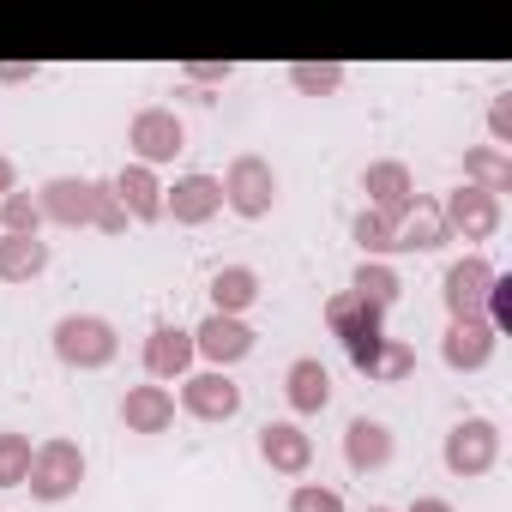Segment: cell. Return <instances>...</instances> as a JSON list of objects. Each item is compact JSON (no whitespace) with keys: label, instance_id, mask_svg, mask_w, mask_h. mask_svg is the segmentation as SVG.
<instances>
[{"label":"cell","instance_id":"cell-17","mask_svg":"<svg viewBox=\"0 0 512 512\" xmlns=\"http://www.w3.org/2000/svg\"><path fill=\"white\" fill-rule=\"evenodd\" d=\"M362 193H368V211L398 217V211L416 199V175H410V163L380 157V163H368V169H362Z\"/></svg>","mask_w":512,"mask_h":512},{"label":"cell","instance_id":"cell-31","mask_svg":"<svg viewBox=\"0 0 512 512\" xmlns=\"http://www.w3.org/2000/svg\"><path fill=\"white\" fill-rule=\"evenodd\" d=\"M290 512H344V494L326 482H296L290 488Z\"/></svg>","mask_w":512,"mask_h":512},{"label":"cell","instance_id":"cell-9","mask_svg":"<svg viewBox=\"0 0 512 512\" xmlns=\"http://www.w3.org/2000/svg\"><path fill=\"white\" fill-rule=\"evenodd\" d=\"M37 211L43 223H61V229H91V211H97V181L85 175H55L37 187Z\"/></svg>","mask_w":512,"mask_h":512},{"label":"cell","instance_id":"cell-18","mask_svg":"<svg viewBox=\"0 0 512 512\" xmlns=\"http://www.w3.org/2000/svg\"><path fill=\"white\" fill-rule=\"evenodd\" d=\"M121 422H127V434H169V428H175V392L157 386V380L127 386V398H121Z\"/></svg>","mask_w":512,"mask_h":512},{"label":"cell","instance_id":"cell-20","mask_svg":"<svg viewBox=\"0 0 512 512\" xmlns=\"http://www.w3.org/2000/svg\"><path fill=\"white\" fill-rule=\"evenodd\" d=\"M115 199H121V211H127V223H157L163 217V181H157V169H145V163H127L115 181Z\"/></svg>","mask_w":512,"mask_h":512},{"label":"cell","instance_id":"cell-2","mask_svg":"<svg viewBox=\"0 0 512 512\" xmlns=\"http://www.w3.org/2000/svg\"><path fill=\"white\" fill-rule=\"evenodd\" d=\"M79 482H85V446H79V440L55 434V440H43V446L31 452V476H25L31 500H43V506L73 500V494H79Z\"/></svg>","mask_w":512,"mask_h":512},{"label":"cell","instance_id":"cell-10","mask_svg":"<svg viewBox=\"0 0 512 512\" xmlns=\"http://www.w3.org/2000/svg\"><path fill=\"white\" fill-rule=\"evenodd\" d=\"M181 410L193 422H229V416H241V386L223 368H199L181 380Z\"/></svg>","mask_w":512,"mask_h":512},{"label":"cell","instance_id":"cell-24","mask_svg":"<svg viewBox=\"0 0 512 512\" xmlns=\"http://www.w3.org/2000/svg\"><path fill=\"white\" fill-rule=\"evenodd\" d=\"M464 187H482V193H512V151H494V145H470L464 151Z\"/></svg>","mask_w":512,"mask_h":512},{"label":"cell","instance_id":"cell-37","mask_svg":"<svg viewBox=\"0 0 512 512\" xmlns=\"http://www.w3.org/2000/svg\"><path fill=\"white\" fill-rule=\"evenodd\" d=\"M7 193H19V169H13L7 151H0V199H7Z\"/></svg>","mask_w":512,"mask_h":512},{"label":"cell","instance_id":"cell-5","mask_svg":"<svg viewBox=\"0 0 512 512\" xmlns=\"http://www.w3.org/2000/svg\"><path fill=\"white\" fill-rule=\"evenodd\" d=\"M127 151H133V163H145V169H157V163H175L181 151H187V127H181V115L175 109H139L133 121H127Z\"/></svg>","mask_w":512,"mask_h":512},{"label":"cell","instance_id":"cell-1","mask_svg":"<svg viewBox=\"0 0 512 512\" xmlns=\"http://www.w3.org/2000/svg\"><path fill=\"white\" fill-rule=\"evenodd\" d=\"M49 344H55L61 368H79V374H97V368H109L121 356V332L103 314H61Z\"/></svg>","mask_w":512,"mask_h":512},{"label":"cell","instance_id":"cell-3","mask_svg":"<svg viewBox=\"0 0 512 512\" xmlns=\"http://www.w3.org/2000/svg\"><path fill=\"white\" fill-rule=\"evenodd\" d=\"M217 187H223V205H229L235 217H247V223H260V217L278 211V169H272L266 157H253V151H241V157L217 175Z\"/></svg>","mask_w":512,"mask_h":512},{"label":"cell","instance_id":"cell-22","mask_svg":"<svg viewBox=\"0 0 512 512\" xmlns=\"http://www.w3.org/2000/svg\"><path fill=\"white\" fill-rule=\"evenodd\" d=\"M49 272V241L43 235H0V284H31Z\"/></svg>","mask_w":512,"mask_h":512},{"label":"cell","instance_id":"cell-12","mask_svg":"<svg viewBox=\"0 0 512 512\" xmlns=\"http://www.w3.org/2000/svg\"><path fill=\"white\" fill-rule=\"evenodd\" d=\"M452 241L446 217H440V199L416 193L404 211H398V229H392V253H440Z\"/></svg>","mask_w":512,"mask_h":512},{"label":"cell","instance_id":"cell-25","mask_svg":"<svg viewBox=\"0 0 512 512\" xmlns=\"http://www.w3.org/2000/svg\"><path fill=\"white\" fill-rule=\"evenodd\" d=\"M398 290H404V278H398L386 260H362V266H356V278H350V296H362V302H368V308H380V314L398 302Z\"/></svg>","mask_w":512,"mask_h":512},{"label":"cell","instance_id":"cell-4","mask_svg":"<svg viewBox=\"0 0 512 512\" xmlns=\"http://www.w3.org/2000/svg\"><path fill=\"white\" fill-rule=\"evenodd\" d=\"M326 326H332V338H344V350H350V362L368 374V362H374V350L386 344V314L380 308H368L362 296H350V290H338L332 302H326Z\"/></svg>","mask_w":512,"mask_h":512},{"label":"cell","instance_id":"cell-38","mask_svg":"<svg viewBox=\"0 0 512 512\" xmlns=\"http://www.w3.org/2000/svg\"><path fill=\"white\" fill-rule=\"evenodd\" d=\"M368 512H392V506H368Z\"/></svg>","mask_w":512,"mask_h":512},{"label":"cell","instance_id":"cell-35","mask_svg":"<svg viewBox=\"0 0 512 512\" xmlns=\"http://www.w3.org/2000/svg\"><path fill=\"white\" fill-rule=\"evenodd\" d=\"M31 79H37L31 61H0V85H31Z\"/></svg>","mask_w":512,"mask_h":512},{"label":"cell","instance_id":"cell-8","mask_svg":"<svg viewBox=\"0 0 512 512\" xmlns=\"http://www.w3.org/2000/svg\"><path fill=\"white\" fill-rule=\"evenodd\" d=\"M253 344H260V332H253L247 320H235V314H205V320L193 326V356L211 362V368H223V374H229L235 362H247Z\"/></svg>","mask_w":512,"mask_h":512},{"label":"cell","instance_id":"cell-16","mask_svg":"<svg viewBox=\"0 0 512 512\" xmlns=\"http://www.w3.org/2000/svg\"><path fill=\"white\" fill-rule=\"evenodd\" d=\"M260 458L278 476H308L314 470V434L302 422H266L260 428Z\"/></svg>","mask_w":512,"mask_h":512},{"label":"cell","instance_id":"cell-21","mask_svg":"<svg viewBox=\"0 0 512 512\" xmlns=\"http://www.w3.org/2000/svg\"><path fill=\"white\" fill-rule=\"evenodd\" d=\"M284 398H290L296 416H320V410L332 404V374H326V362H320V356H296V362L284 368Z\"/></svg>","mask_w":512,"mask_h":512},{"label":"cell","instance_id":"cell-34","mask_svg":"<svg viewBox=\"0 0 512 512\" xmlns=\"http://www.w3.org/2000/svg\"><path fill=\"white\" fill-rule=\"evenodd\" d=\"M488 133H494V151L512 145V91H494V103H488Z\"/></svg>","mask_w":512,"mask_h":512},{"label":"cell","instance_id":"cell-33","mask_svg":"<svg viewBox=\"0 0 512 512\" xmlns=\"http://www.w3.org/2000/svg\"><path fill=\"white\" fill-rule=\"evenodd\" d=\"M229 61H187L181 67V85H193V91H217V85H229Z\"/></svg>","mask_w":512,"mask_h":512},{"label":"cell","instance_id":"cell-30","mask_svg":"<svg viewBox=\"0 0 512 512\" xmlns=\"http://www.w3.org/2000/svg\"><path fill=\"white\" fill-rule=\"evenodd\" d=\"M37 229H43L37 193H7L0 199V235H37Z\"/></svg>","mask_w":512,"mask_h":512},{"label":"cell","instance_id":"cell-32","mask_svg":"<svg viewBox=\"0 0 512 512\" xmlns=\"http://www.w3.org/2000/svg\"><path fill=\"white\" fill-rule=\"evenodd\" d=\"M91 229H97V235H121V229H127V211H121V199H115V187H109V181H97V211H91Z\"/></svg>","mask_w":512,"mask_h":512},{"label":"cell","instance_id":"cell-19","mask_svg":"<svg viewBox=\"0 0 512 512\" xmlns=\"http://www.w3.org/2000/svg\"><path fill=\"white\" fill-rule=\"evenodd\" d=\"M392 452H398V440H392V428L380 416H350V428H344V464L350 470H362V476L386 470Z\"/></svg>","mask_w":512,"mask_h":512},{"label":"cell","instance_id":"cell-11","mask_svg":"<svg viewBox=\"0 0 512 512\" xmlns=\"http://www.w3.org/2000/svg\"><path fill=\"white\" fill-rule=\"evenodd\" d=\"M217 211H223V187H217V175H205V169L175 175V187H163V217H175L181 229H199V223H211Z\"/></svg>","mask_w":512,"mask_h":512},{"label":"cell","instance_id":"cell-29","mask_svg":"<svg viewBox=\"0 0 512 512\" xmlns=\"http://www.w3.org/2000/svg\"><path fill=\"white\" fill-rule=\"evenodd\" d=\"M416 374V350L404 344V338H386L380 350H374V362H368V380H386V386H398V380H410Z\"/></svg>","mask_w":512,"mask_h":512},{"label":"cell","instance_id":"cell-6","mask_svg":"<svg viewBox=\"0 0 512 512\" xmlns=\"http://www.w3.org/2000/svg\"><path fill=\"white\" fill-rule=\"evenodd\" d=\"M440 458H446L452 476H488V470L500 464V428H494L488 416H464V422L446 428Z\"/></svg>","mask_w":512,"mask_h":512},{"label":"cell","instance_id":"cell-15","mask_svg":"<svg viewBox=\"0 0 512 512\" xmlns=\"http://www.w3.org/2000/svg\"><path fill=\"white\" fill-rule=\"evenodd\" d=\"M494 350H500V332H494L488 320H452L446 338H440V362H446L452 374H476V368H488Z\"/></svg>","mask_w":512,"mask_h":512},{"label":"cell","instance_id":"cell-27","mask_svg":"<svg viewBox=\"0 0 512 512\" xmlns=\"http://www.w3.org/2000/svg\"><path fill=\"white\" fill-rule=\"evenodd\" d=\"M344 61H296L290 67V91H302V97H332V91H344Z\"/></svg>","mask_w":512,"mask_h":512},{"label":"cell","instance_id":"cell-7","mask_svg":"<svg viewBox=\"0 0 512 512\" xmlns=\"http://www.w3.org/2000/svg\"><path fill=\"white\" fill-rule=\"evenodd\" d=\"M494 278H500V272L482 260V253H464V260H452L446 278H440V302H446V314H452V320H482Z\"/></svg>","mask_w":512,"mask_h":512},{"label":"cell","instance_id":"cell-36","mask_svg":"<svg viewBox=\"0 0 512 512\" xmlns=\"http://www.w3.org/2000/svg\"><path fill=\"white\" fill-rule=\"evenodd\" d=\"M404 512H458V506H452V500H440V494H416Z\"/></svg>","mask_w":512,"mask_h":512},{"label":"cell","instance_id":"cell-23","mask_svg":"<svg viewBox=\"0 0 512 512\" xmlns=\"http://www.w3.org/2000/svg\"><path fill=\"white\" fill-rule=\"evenodd\" d=\"M253 302H260V272L253 266H217L211 272V314H247Z\"/></svg>","mask_w":512,"mask_h":512},{"label":"cell","instance_id":"cell-14","mask_svg":"<svg viewBox=\"0 0 512 512\" xmlns=\"http://www.w3.org/2000/svg\"><path fill=\"white\" fill-rule=\"evenodd\" d=\"M440 217H446L452 235H464V241H488V235L500 229V199L482 193V187H452V193L440 199Z\"/></svg>","mask_w":512,"mask_h":512},{"label":"cell","instance_id":"cell-26","mask_svg":"<svg viewBox=\"0 0 512 512\" xmlns=\"http://www.w3.org/2000/svg\"><path fill=\"white\" fill-rule=\"evenodd\" d=\"M392 229H398V217L368 211V205L350 217V235H356V247H362V260H386V253H392Z\"/></svg>","mask_w":512,"mask_h":512},{"label":"cell","instance_id":"cell-28","mask_svg":"<svg viewBox=\"0 0 512 512\" xmlns=\"http://www.w3.org/2000/svg\"><path fill=\"white\" fill-rule=\"evenodd\" d=\"M31 434H19V428H0V488H25V476H31Z\"/></svg>","mask_w":512,"mask_h":512},{"label":"cell","instance_id":"cell-13","mask_svg":"<svg viewBox=\"0 0 512 512\" xmlns=\"http://www.w3.org/2000/svg\"><path fill=\"white\" fill-rule=\"evenodd\" d=\"M139 362H145V380H187L193 374V332L187 326H151L145 332V350H139Z\"/></svg>","mask_w":512,"mask_h":512}]
</instances>
